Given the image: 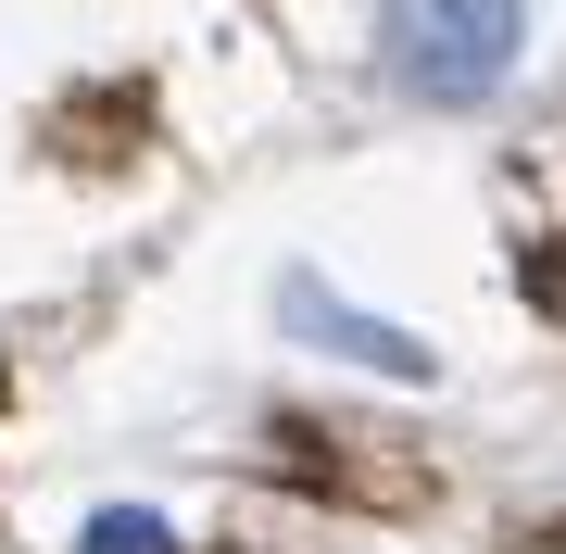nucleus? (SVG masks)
Returning <instances> with one entry per match:
<instances>
[{"label": "nucleus", "mask_w": 566, "mask_h": 554, "mask_svg": "<svg viewBox=\"0 0 566 554\" xmlns=\"http://www.w3.org/2000/svg\"><path fill=\"white\" fill-rule=\"evenodd\" d=\"M516 39H528V0H378V63L441 114L491 102L516 76Z\"/></svg>", "instance_id": "f257e3e1"}, {"label": "nucleus", "mask_w": 566, "mask_h": 554, "mask_svg": "<svg viewBox=\"0 0 566 554\" xmlns=\"http://www.w3.org/2000/svg\"><path fill=\"white\" fill-rule=\"evenodd\" d=\"M76 554H177V530H164L151 504H102V516L76 530Z\"/></svg>", "instance_id": "7ed1b4c3"}, {"label": "nucleus", "mask_w": 566, "mask_h": 554, "mask_svg": "<svg viewBox=\"0 0 566 554\" xmlns=\"http://www.w3.org/2000/svg\"><path fill=\"white\" fill-rule=\"evenodd\" d=\"M277 328H303L315 353H340V366H378V378H428V366H441L416 328H390V315H353L315 265H277Z\"/></svg>", "instance_id": "f03ea898"}]
</instances>
